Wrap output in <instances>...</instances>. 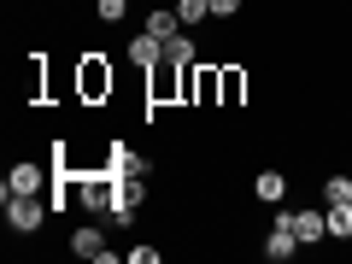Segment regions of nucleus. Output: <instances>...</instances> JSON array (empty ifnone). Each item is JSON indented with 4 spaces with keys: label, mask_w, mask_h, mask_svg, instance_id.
<instances>
[{
    "label": "nucleus",
    "mask_w": 352,
    "mask_h": 264,
    "mask_svg": "<svg viewBox=\"0 0 352 264\" xmlns=\"http://www.w3.org/2000/svg\"><path fill=\"white\" fill-rule=\"evenodd\" d=\"M112 88H118V76H112V65L100 53H82L76 59V106H106Z\"/></svg>",
    "instance_id": "1"
},
{
    "label": "nucleus",
    "mask_w": 352,
    "mask_h": 264,
    "mask_svg": "<svg viewBox=\"0 0 352 264\" xmlns=\"http://www.w3.org/2000/svg\"><path fill=\"white\" fill-rule=\"evenodd\" d=\"M6 229L12 235H41L47 229V217H53V206H47V194H6Z\"/></svg>",
    "instance_id": "2"
},
{
    "label": "nucleus",
    "mask_w": 352,
    "mask_h": 264,
    "mask_svg": "<svg viewBox=\"0 0 352 264\" xmlns=\"http://www.w3.org/2000/svg\"><path fill=\"white\" fill-rule=\"evenodd\" d=\"M76 206H82L88 217H112V206H118V176H112V170H82V176H76Z\"/></svg>",
    "instance_id": "3"
},
{
    "label": "nucleus",
    "mask_w": 352,
    "mask_h": 264,
    "mask_svg": "<svg viewBox=\"0 0 352 264\" xmlns=\"http://www.w3.org/2000/svg\"><path fill=\"white\" fill-rule=\"evenodd\" d=\"M71 252H76V258H88V264H112V258H118L112 241H106V223H100V217L82 223V229H71Z\"/></svg>",
    "instance_id": "4"
},
{
    "label": "nucleus",
    "mask_w": 352,
    "mask_h": 264,
    "mask_svg": "<svg viewBox=\"0 0 352 264\" xmlns=\"http://www.w3.org/2000/svg\"><path fill=\"white\" fill-rule=\"evenodd\" d=\"M47 188H53V164L41 170L36 159H18L6 170V182H0V194H47Z\"/></svg>",
    "instance_id": "5"
},
{
    "label": "nucleus",
    "mask_w": 352,
    "mask_h": 264,
    "mask_svg": "<svg viewBox=\"0 0 352 264\" xmlns=\"http://www.w3.org/2000/svg\"><path fill=\"white\" fill-rule=\"evenodd\" d=\"M217 106L223 112L247 106V65H217Z\"/></svg>",
    "instance_id": "6"
},
{
    "label": "nucleus",
    "mask_w": 352,
    "mask_h": 264,
    "mask_svg": "<svg viewBox=\"0 0 352 264\" xmlns=\"http://www.w3.org/2000/svg\"><path fill=\"white\" fill-rule=\"evenodd\" d=\"M294 235H300V247H323V241H329V212H317V206H294Z\"/></svg>",
    "instance_id": "7"
},
{
    "label": "nucleus",
    "mask_w": 352,
    "mask_h": 264,
    "mask_svg": "<svg viewBox=\"0 0 352 264\" xmlns=\"http://www.w3.org/2000/svg\"><path fill=\"white\" fill-rule=\"evenodd\" d=\"M252 200H258V206H282V200H288V170L264 164V170L252 176Z\"/></svg>",
    "instance_id": "8"
},
{
    "label": "nucleus",
    "mask_w": 352,
    "mask_h": 264,
    "mask_svg": "<svg viewBox=\"0 0 352 264\" xmlns=\"http://www.w3.org/2000/svg\"><path fill=\"white\" fill-rule=\"evenodd\" d=\"M124 59H135L141 71H153V65L164 59V36H153V30H141V36H129V47H124Z\"/></svg>",
    "instance_id": "9"
},
{
    "label": "nucleus",
    "mask_w": 352,
    "mask_h": 264,
    "mask_svg": "<svg viewBox=\"0 0 352 264\" xmlns=\"http://www.w3.org/2000/svg\"><path fill=\"white\" fill-rule=\"evenodd\" d=\"M294 252H300V235L282 229V223H270V235H264V258H270V264H288Z\"/></svg>",
    "instance_id": "10"
},
{
    "label": "nucleus",
    "mask_w": 352,
    "mask_h": 264,
    "mask_svg": "<svg viewBox=\"0 0 352 264\" xmlns=\"http://www.w3.org/2000/svg\"><path fill=\"white\" fill-rule=\"evenodd\" d=\"M164 59H176V65H194V59H200V30H176V36L164 41Z\"/></svg>",
    "instance_id": "11"
},
{
    "label": "nucleus",
    "mask_w": 352,
    "mask_h": 264,
    "mask_svg": "<svg viewBox=\"0 0 352 264\" xmlns=\"http://www.w3.org/2000/svg\"><path fill=\"white\" fill-rule=\"evenodd\" d=\"M141 30H153V36L170 41L176 30H182V18H176V6H147V12H141Z\"/></svg>",
    "instance_id": "12"
},
{
    "label": "nucleus",
    "mask_w": 352,
    "mask_h": 264,
    "mask_svg": "<svg viewBox=\"0 0 352 264\" xmlns=\"http://www.w3.org/2000/svg\"><path fill=\"white\" fill-rule=\"evenodd\" d=\"M323 212H329V241H335V247H352V200L323 206Z\"/></svg>",
    "instance_id": "13"
},
{
    "label": "nucleus",
    "mask_w": 352,
    "mask_h": 264,
    "mask_svg": "<svg viewBox=\"0 0 352 264\" xmlns=\"http://www.w3.org/2000/svg\"><path fill=\"white\" fill-rule=\"evenodd\" d=\"M176 18H182V30L212 24V0H176Z\"/></svg>",
    "instance_id": "14"
},
{
    "label": "nucleus",
    "mask_w": 352,
    "mask_h": 264,
    "mask_svg": "<svg viewBox=\"0 0 352 264\" xmlns=\"http://www.w3.org/2000/svg\"><path fill=\"white\" fill-rule=\"evenodd\" d=\"M129 12H135V0H94V18L100 24H124Z\"/></svg>",
    "instance_id": "15"
},
{
    "label": "nucleus",
    "mask_w": 352,
    "mask_h": 264,
    "mask_svg": "<svg viewBox=\"0 0 352 264\" xmlns=\"http://www.w3.org/2000/svg\"><path fill=\"white\" fill-rule=\"evenodd\" d=\"M323 200H329V206L352 200V176H346V170H335V176H329V182H323Z\"/></svg>",
    "instance_id": "16"
},
{
    "label": "nucleus",
    "mask_w": 352,
    "mask_h": 264,
    "mask_svg": "<svg viewBox=\"0 0 352 264\" xmlns=\"http://www.w3.org/2000/svg\"><path fill=\"white\" fill-rule=\"evenodd\" d=\"M124 258H129V264H159V258H164V247H153V241H135Z\"/></svg>",
    "instance_id": "17"
},
{
    "label": "nucleus",
    "mask_w": 352,
    "mask_h": 264,
    "mask_svg": "<svg viewBox=\"0 0 352 264\" xmlns=\"http://www.w3.org/2000/svg\"><path fill=\"white\" fill-rule=\"evenodd\" d=\"M241 6H247V0H212V18L229 24V18H241Z\"/></svg>",
    "instance_id": "18"
}]
</instances>
